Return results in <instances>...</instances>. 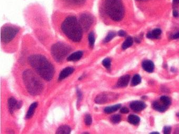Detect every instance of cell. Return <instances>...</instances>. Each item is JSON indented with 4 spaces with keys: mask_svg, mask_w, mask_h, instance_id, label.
<instances>
[{
    "mask_svg": "<svg viewBox=\"0 0 179 134\" xmlns=\"http://www.w3.org/2000/svg\"><path fill=\"white\" fill-rule=\"evenodd\" d=\"M28 62L36 72L44 80L50 81L54 76V68L44 56L34 54L28 58Z\"/></svg>",
    "mask_w": 179,
    "mask_h": 134,
    "instance_id": "cell-1",
    "label": "cell"
},
{
    "mask_svg": "<svg viewBox=\"0 0 179 134\" xmlns=\"http://www.w3.org/2000/svg\"><path fill=\"white\" fill-rule=\"evenodd\" d=\"M63 33L74 42H79L82 38L83 29L77 17L70 15L66 17L61 24Z\"/></svg>",
    "mask_w": 179,
    "mask_h": 134,
    "instance_id": "cell-2",
    "label": "cell"
},
{
    "mask_svg": "<svg viewBox=\"0 0 179 134\" xmlns=\"http://www.w3.org/2000/svg\"><path fill=\"white\" fill-rule=\"evenodd\" d=\"M23 82L28 93L32 96L41 94L43 90V84L38 75L30 70H25L22 75Z\"/></svg>",
    "mask_w": 179,
    "mask_h": 134,
    "instance_id": "cell-3",
    "label": "cell"
},
{
    "mask_svg": "<svg viewBox=\"0 0 179 134\" xmlns=\"http://www.w3.org/2000/svg\"><path fill=\"white\" fill-rule=\"evenodd\" d=\"M104 10L112 20L119 22L124 16V8L122 0H105Z\"/></svg>",
    "mask_w": 179,
    "mask_h": 134,
    "instance_id": "cell-4",
    "label": "cell"
},
{
    "mask_svg": "<svg viewBox=\"0 0 179 134\" xmlns=\"http://www.w3.org/2000/svg\"><path fill=\"white\" fill-rule=\"evenodd\" d=\"M70 46L66 44L58 42L54 44L51 48L52 57L56 62H61L71 52Z\"/></svg>",
    "mask_w": 179,
    "mask_h": 134,
    "instance_id": "cell-5",
    "label": "cell"
},
{
    "mask_svg": "<svg viewBox=\"0 0 179 134\" xmlns=\"http://www.w3.org/2000/svg\"><path fill=\"white\" fill-rule=\"evenodd\" d=\"M55 5L68 9L83 8L91 4L92 0H54Z\"/></svg>",
    "mask_w": 179,
    "mask_h": 134,
    "instance_id": "cell-6",
    "label": "cell"
},
{
    "mask_svg": "<svg viewBox=\"0 0 179 134\" xmlns=\"http://www.w3.org/2000/svg\"><path fill=\"white\" fill-rule=\"evenodd\" d=\"M19 31L17 26L6 25L2 27L1 31V40L4 43H8L14 39Z\"/></svg>",
    "mask_w": 179,
    "mask_h": 134,
    "instance_id": "cell-7",
    "label": "cell"
},
{
    "mask_svg": "<svg viewBox=\"0 0 179 134\" xmlns=\"http://www.w3.org/2000/svg\"><path fill=\"white\" fill-rule=\"evenodd\" d=\"M80 24L83 31H88L93 23L94 19L91 15L89 13H83L79 18Z\"/></svg>",
    "mask_w": 179,
    "mask_h": 134,
    "instance_id": "cell-8",
    "label": "cell"
},
{
    "mask_svg": "<svg viewBox=\"0 0 179 134\" xmlns=\"http://www.w3.org/2000/svg\"><path fill=\"white\" fill-rule=\"evenodd\" d=\"M130 106L132 110H133V111L139 112L143 110L146 108V105L143 101H134L130 104Z\"/></svg>",
    "mask_w": 179,
    "mask_h": 134,
    "instance_id": "cell-9",
    "label": "cell"
},
{
    "mask_svg": "<svg viewBox=\"0 0 179 134\" xmlns=\"http://www.w3.org/2000/svg\"><path fill=\"white\" fill-rule=\"evenodd\" d=\"M74 68L71 67H68L66 68H64L60 72L59 75V77L58 78V81H62V80L66 79L67 77L70 75L71 74L73 73L74 72Z\"/></svg>",
    "mask_w": 179,
    "mask_h": 134,
    "instance_id": "cell-10",
    "label": "cell"
},
{
    "mask_svg": "<svg viewBox=\"0 0 179 134\" xmlns=\"http://www.w3.org/2000/svg\"><path fill=\"white\" fill-rule=\"evenodd\" d=\"M109 99V96L105 93H101L97 95L95 98L94 101L98 104H103L106 103Z\"/></svg>",
    "mask_w": 179,
    "mask_h": 134,
    "instance_id": "cell-11",
    "label": "cell"
},
{
    "mask_svg": "<svg viewBox=\"0 0 179 134\" xmlns=\"http://www.w3.org/2000/svg\"><path fill=\"white\" fill-rule=\"evenodd\" d=\"M18 101L14 97H10L8 100V111L11 114H13L15 109H17Z\"/></svg>",
    "mask_w": 179,
    "mask_h": 134,
    "instance_id": "cell-12",
    "label": "cell"
},
{
    "mask_svg": "<svg viewBox=\"0 0 179 134\" xmlns=\"http://www.w3.org/2000/svg\"><path fill=\"white\" fill-rule=\"evenodd\" d=\"M142 67L144 70H146L147 72H153L154 69V63L150 60L144 61L142 63Z\"/></svg>",
    "mask_w": 179,
    "mask_h": 134,
    "instance_id": "cell-13",
    "label": "cell"
},
{
    "mask_svg": "<svg viewBox=\"0 0 179 134\" xmlns=\"http://www.w3.org/2000/svg\"><path fill=\"white\" fill-rule=\"evenodd\" d=\"M130 79V76L129 75H124L121 76L117 83V86L119 87H124L127 86Z\"/></svg>",
    "mask_w": 179,
    "mask_h": 134,
    "instance_id": "cell-14",
    "label": "cell"
},
{
    "mask_svg": "<svg viewBox=\"0 0 179 134\" xmlns=\"http://www.w3.org/2000/svg\"><path fill=\"white\" fill-rule=\"evenodd\" d=\"M162 31L160 29H155L146 34V37L150 39H157L160 37Z\"/></svg>",
    "mask_w": 179,
    "mask_h": 134,
    "instance_id": "cell-15",
    "label": "cell"
},
{
    "mask_svg": "<svg viewBox=\"0 0 179 134\" xmlns=\"http://www.w3.org/2000/svg\"><path fill=\"white\" fill-rule=\"evenodd\" d=\"M161 103L159 101H154L152 104V106L153 107V108L157 111H160V112H164L168 109V106L165 105V104L163 103L162 101H161Z\"/></svg>",
    "mask_w": 179,
    "mask_h": 134,
    "instance_id": "cell-16",
    "label": "cell"
},
{
    "mask_svg": "<svg viewBox=\"0 0 179 134\" xmlns=\"http://www.w3.org/2000/svg\"><path fill=\"white\" fill-rule=\"evenodd\" d=\"M82 55H83L82 51H77V52H74L68 57L67 61H71V62L77 61L81 59Z\"/></svg>",
    "mask_w": 179,
    "mask_h": 134,
    "instance_id": "cell-17",
    "label": "cell"
},
{
    "mask_svg": "<svg viewBox=\"0 0 179 134\" xmlns=\"http://www.w3.org/2000/svg\"><path fill=\"white\" fill-rule=\"evenodd\" d=\"M38 103L37 102H34L32 104L31 106H30L29 110H28L26 116H25L26 119H30L33 116L35 110L36 108V107H38Z\"/></svg>",
    "mask_w": 179,
    "mask_h": 134,
    "instance_id": "cell-18",
    "label": "cell"
},
{
    "mask_svg": "<svg viewBox=\"0 0 179 134\" xmlns=\"http://www.w3.org/2000/svg\"><path fill=\"white\" fill-rule=\"evenodd\" d=\"M71 128L68 125H62L58 128L56 130V134H69L71 133Z\"/></svg>",
    "mask_w": 179,
    "mask_h": 134,
    "instance_id": "cell-19",
    "label": "cell"
},
{
    "mask_svg": "<svg viewBox=\"0 0 179 134\" xmlns=\"http://www.w3.org/2000/svg\"><path fill=\"white\" fill-rule=\"evenodd\" d=\"M121 104H117L112 106H109V107H106L104 109V111L105 113L111 114L113 112L117 111L118 109L120 108L121 107Z\"/></svg>",
    "mask_w": 179,
    "mask_h": 134,
    "instance_id": "cell-20",
    "label": "cell"
},
{
    "mask_svg": "<svg viewBox=\"0 0 179 134\" xmlns=\"http://www.w3.org/2000/svg\"><path fill=\"white\" fill-rule=\"evenodd\" d=\"M128 122H129L130 124L133 125H137L139 124L140 121V118L139 116L135 115H130L128 117Z\"/></svg>",
    "mask_w": 179,
    "mask_h": 134,
    "instance_id": "cell-21",
    "label": "cell"
},
{
    "mask_svg": "<svg viewBox=\"0 0 179 134\" xmlns=\"http://www.w3.org/2000/svg\"><path fill=\"white\" fill-rule=\"evenodd\" d=\"M133 43V39L131 37H128L122 44V48L123 50H126L127 48H130L131 46L132 45Z\"/></svg>",
    "mask_w": 179,
    "mask_h": 134,
    "instance_id": "cell-22",
    "label": "cell"
},
{
    "mask_svg": "<svg viewBox=\"0 0 179 134\" xmlns=\"http://www.w3.org/2000/svg\"><path fill=\"white\" fill-rule=\"evenodd\" d=\"M141 82V76H140L139 75H134V76L132 79L131 86H137V85L139 84Z\"/></svg>",
    "mask_w": 179,
    "mask_h": 134,
    "instance_id": "cell-23",
    "label": "cell"
},
{
    "mask_svg": "<svg viewBox=\"0 0 179 134\" xmlns=\"http://www.w3.org/2000/svg\"><path fill=\"white\" fill-rule=\"evenodd\" d=\"M160 101L165 105L169 106L171 103V99L170 97L167 96H162L160 97Z\"/></svg>",
    "mask_w": 179,
    "mask_h": 134,
    "instance_id": "cell-24",
    "label": "cell"
},
{
    "mask_svg": "<svg viewBox=\"0 0 179 134\" xmlns=\"http://www.w3.org/2000/svg\"><path fill=\"white\" fill-rule=\"evenodd\" d=\"M89 44L90 47L91 48H93L94 45V43H95V36H94V34L93 32H91L90 33L89 35Z\"/></svg>",
    "mask_w": 179,
    "mask_h": 134,
    "instance_id": "cell-25",
    "label": "cell"
},
{
    "mask_svg": "<svg viewBox=\"0 0 179 134\" xmlns=\"http://www.w3.org/2000/svg\"><path fill=\"white\" fill-rule=\"evenodd\" d=\"M102 64L107 70H109L110 69L111 65V61L110 58H106L104 59L102 61Z\"/></svg>",
    "mask_w": 179,
    "mask_h": 134,
    "instance_id": "cell-26",
    "label": "cell"
},
{
    "mask_svg": "<svg viewBox=\"0 0 179 134\" xmlns=\"http://www.w3.org/2000/svg\"><path fill=\"white\" fill-rule=\"evenodd\" d=\"M115 36V33L114 32H110L108 33V35L106 36V37L104 39V43H108V42L110 41L111 39H112Z\"/></svg>",
    "mask_w": 179,
    "mask_h": 134,
    "instance_id": "cell-27",
    "label": "cell"
},
{
    "mask_svg": "<svg viewBox=\"0 0 179 134\" xmlns=\"http://www.w3.org/2000/svg\"><path fill=\"white\" fill-rule=\"evenodd\" d=\"M121 116L119 115H114L111 118V122L113 123H115V124L119 123V122L121 121Z\"/></svg>",
    "mask_w": 179,
    "mask_h": 134,
    "instance_id": "cell-28",
    "label": "cell"
},
{
    "mask_svg": "<svg viewBox=\"0 0 179 134\" xmlns=\"http://www.w3.org/2000/svg\"><path fill=\"white\" fill-rule=\"evenodd\" d=\"M84 122L86 125L88 126H90L92 124V117L90 114H86L85 118H84Z\"/></svg>",
    "mask_w": 179,
    "mask_h": 134,
    "instance_id": "cell-29",
    "label": "cell"
},
{
    "mask_svg": "<svg viewBox=\"0 0 179 134\" xmlns=\"http://www.w3.org/2000/svg\"><path fill=\"white\" fill-rule=\"evenodd\" d=\"M77 105L79 104L81 102L82 99V94L80 90L79 89H77Z\"/></svg>",
    "mask_w": 179,
    "mask_h": 134,
    "instance_id": "cell-30",
    "label": "cell"
},
{
    "mask_svg": "<svg viewBox=\"0 0 179 134\" xmlns=\"http://www.w3.org/2000/svg\"><path fill=\"white\" fill-rule=\"evenodd\" d=\"M171 131V127L170 126H165L163 129V132L164 134H170Z\"/></svg>",
    "mask_w": 179,
    "mask_h": 134,
    "instance_id": "cell-31",
    "label": "cell"
},
{
    "mask_svg": "<svg viewBox=\"0 0 179 134\" xmlns=\"http://www.w3.org/2000/svg\"><path fill=\"white\" fill-rule=\"evenodd\" d=\"M120 112L122 114H127L129 112V111L127 107H123L120 110Z\"/></svg>",
    "mask_w": 179,
    "mask_h": 134,
    "instance_id": "cell-32",
    "label": "cell"
},
{
    "mask_svg": "<svg viewBox=\"0 0 179 134\" xmlns=\"http://www.w3.org/2000/svg\"><path fill=\"white\" fill-rule=\"evenodd\" d=\"M118 35L120 36H122V37H124L126 35V33L123 30H120L118 32Z\"/></svg>",
    "mask_w": 179,
    "mask_h": 134,
    "instance_id": "cell-33",
    "label": "cell"
},
{
    "mask_svg": "<svg viewBox=\"0 0 179 134\" xmlns=\"http://www.w3.org/2000/svg\"><path fill=\"white\" fill-rule=\"evenodd\" d=\"M171 38L173 39H179V32H177V33H175L174 34H173L171 36Z\"/></svg>",
    "mask_w": 179,
    "mask_h": 134,
    "instance_id": "cell-34",
    "label": "cell"
},
{
    "mask_svg": "<svg viewBox=\"0 0 179 134\" xmlns=\"http://www.w3.org/2000/svg\"><path fill=\"white\" fill-rule=\"evenodd\" d=\"M173 17H177L179 16V13L177 11L174 10L173 12Z\"/></svg>",
    "mask_w": 179,
    "mask_h": 134,
    "instance_id": "cell-35",
    "label": "cell"
},
{
    "mask_svg": "<svg viewBox=\"0 0 179 134\" xmlns=\"http://www.w3.org/2000/svg\"><path fill=\"white\" fill-rule=\"evenodd\" d=\"M173 3L174 4H179V0H173Z\"/></svg>",
    "mask_w": 179,
    "mask_h": 134,
    "instance_id": "cell-36",
    "label": "cell"
},
{
    "mask_svg": "<svg viewBox=\"0 0 179 134\" xmlns=\"http://www.w3.org/2000/svg\"><path fill=\"white\" fill-rule=\"evenodd\" d=\"M137 1H141V2H144V1H147L148 0H137Z\"/></svg>",
    "mask_w": 179,
    "mask_h": 134,
    "instance_id": "cell-37",
    "label": "cell"
},
{
    "mask_svg": "<svg viewBox=\"0 0 179 134\" xmlns=\"http://www.w3.org/2000/svg\"><path fill=\"white\" fill-rule=\"evenodd\" d=\"M151 134H159V133L158 132H151Z\"/></svg>",
    "mask_w": 179,
    "mask_h": 134,
    "instance_id": "cell-38",
    "label": "cell"
},
{
    "mask_svg": "<svg viewBox=\"0 0 179 134\" xmlns=\"http://www.w3.org/2000/svg\"><path fill=\"white\" fill-rule=\"evenodd\" d=\"M177 117H178L179 118V113L177 114Z\"/></svg>",
    "mask_w": 179,
    "mask_h": 134,
    "instance_id": "cell-39",
    "label": "cell"
},
{
    "mask_svg": "<svg viewBox=\"0 0 179 134\" xmlns=\"http://www.w3.org/2000/svg\"><path fill=\"white\" fill-rule=\"evenodd\" d=\"M83 134H89V132H83Z\"/></svg>",
    "mask_w": 179,
    "mask_h": 134,
    "instance_id": "cell-40",
    "label": "cell"
}]
</instances>
